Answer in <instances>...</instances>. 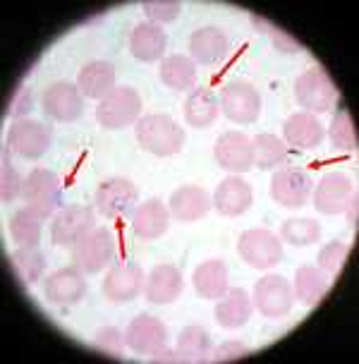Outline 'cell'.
Returning <instances> with one entry per match:
<instances>
[{
  "label": "cell",
  "mask_w": 359,
  "mask_h": 364,
  "mask_svg": "<svg viewBox=\"0 0 359 364\" xmlns=\"http://www.w3.org/2000/svg\"><path fill=\"white\" fill-rule=\"evenodd\" d=\"M252 302L261 316L280 318L290 314V309L295 307V290H292L285 276L269 273V276L259 278L257 285H254Z\"/></svg>",
  "instance_id": "ba28073f"
},
{
  "label": "cell",
  "mask_w": 359,
  "mask_h": 364,
  "mask_svg": "<svg viewBox=\"0 0 359 364\" xmlns=\"http://www.w3.org/2000/svg\"><path fill=\"white\" fill-rule=\"evenodd\" d=\"M280 240L292 247H309L321 240V225L314 218H287L280 225Z\"/></svg>",
  "instance_id": "d590c367"
},
{
  "label": "cell",
  "mask_w": 359,
  "mask_h": 364,
  "mask_svg": "<svg viewBox=\"0 0 359 364\" xmlns=\"http://www.w3.org/2000/svg\"><path fill=\"white\" fill-rule=\"evenodd\" d=\"M22 190H24V178L5 161L3 178H0V197H3L5 204H12L17 197H22Z\"/></svg>",
  "instance_id": "60d3db41"
},
{
  "label": "cell",
  "mask_w": 359,
  "mask_h": 364,
  "mask_svg": "<svg viewBox=\"0 0 359 364\" xmlns=\"http://www.w3.org/2000/svg\"><path fill=\"white\" fill-rule=\"evenodd\" d=\"M218 113H220V103H218V96H215L211 89L194 87L189 91V96L185 101L187 125H192L197 129H206L218 120Z\"/></svg>",
  "instance_id": "83f0119b"
},
{
  "label": "cell",
  "mask_w": 359,
  "mask_h": 364,
  "mask_svg": "<svg viewBox=\"0 0 359 364\" xmlns=\"http://www.w3.org/2000/svg\"><path fill=\"white\" fill-rule=\"evenodd\" d=\"M166 46H168V36L166 31L161 29V24L154 22H141L136 24L129 34V50L136 60L141 63H156L166 55Z\"/></svg>",
  "instance_id": "484cf974"
},
{
  "label": "cell",
  "mask_w": 359,
  "mask_h": 364,
  "mask_svg": "<svg viewBox=\"0 0 359 364\" xmlns=\"http://www.w3.org/2000/svg\"><path fill=\"white\" fill-rule=\"evenodd\" d=\"M213 159L223 171L240 175L252 171L254 166V151H252V139L242 132H223L215 139L213 146Z\"/></svg>",
  "instance_id": "9a60e30c"
},
{
  "label": "cell",
  "mask_w": 359,
  "mask_h": 364,
  "mask_svg": "<svg viewBox=\"0 0 359 364\" xmlns=\"http://www.w3.org/2000/svg\"><path fill=\"white\" fill-rule=\"evenodd\" d=\"M77 89L84 99H106L115 89V68L108 60H91L77 75Z\"/></svg>",
  "instance_id": "d4e9b609"
},
{
  "label": "cell",
  "mask_w": 359,
  "mask_h": 364,
  "mask_svg": "<svg viewBox=\"0 0 359 364\" xmlns=\"http://www.w3.org/2000/svg\"><path fill=\"white\" fill-rule=\"evenodd\" d=\"M328 278H326V273L318 266L304 264L295 271V285H292L295 300L306 304V307H316L328 295Z\"/></svg>",
  "instance_id": "f546056e"
},
{
  "label": "cell",
  "mask_w": 359,
  "mask_h": 364,
  "mask_svg": "<svg viewBox=\"0 0 359 364\" xmlns=\"http://www.w3.org/2000/svg\"><path fill=\"white\" fill-rule=\"evenodd\" d=\"M230 53V38L218 27H201L189 36V55L199 65H218Z\"/></svg>",
  "instance_id": "44dd1931"
},
{
  "label": "cell",
  "mask_w": 359,
  "mask_h": 364,
  "mask_svg": "<svg viewBox=\"0 0 359 364\" xmlns=\"http://www.w3.org/2000/svg\"><path fill=\"white\" fill-rule=\"evenodd\" d=\"M84 295H87V278H84V273L77 266L58 269L43 283V297L50 304H58V307L80 304Z\"/></svg>",
  "instance_id": "e0dca14e"
},
{
  "label": "cell",
  "mask_w": 359,
  "mask_h": 364,
  "mask_svg": "<svg viewBox=\"0 0 359 364\" xmlns=\"http://www.w3.org/2000/svg\"><path fill=\"white\" fill-rule=\"evenodd\" d=\"M357 201V190L345 173H326L318 180L314 190V206L316 211L326 216H338V213H348Z\"/></svg>",
  "instance_id": "9c48e42d"
},
{
  "label": "cell",
  "mask_w": 359,
  "mask_h": 364,
  "mask_svg": "<svg viewBox=\"0 0 359 364\" xmlns=\"http://www.w3.org/2000/svg\"><path fill=\"white\" fill-rule=\"evenodd\" d=\"M180 355V362H208L211 360V353H213V343H211V336L204 326H185L180 331L178 336V346H175Z\"/></svg>",
  "instance_id": "4dcf8cb0"
},
{
  "label": "cell",
  "mask_w": 359,
  "mask_h": 364,
  "mask_svg": "<svg viewBox=\"0 0 359 364\" xmlns=\"http://www.w3.org/2000/svg\"><path fill=\"white\" fill-rule=\"evenodd\" d=\"M261 31H269L271 38H273V43H276V48L278 50H283V53H299V43L295 41V38H290L285 34L283 29H278V27H266V29H261Z\"/></svg>",
  "instance_id": "ee69618b"
},
{
  "label": "cell",
  "mask_w": 359,
  "mask_h": 364,
  "mask_svg": "<svg viewBox=\"0 0 359 364\" xmlns=\"http://www.w3.org/2000/svg\"><path fill=\"white\" fill-rule=\"evenodd\" d=\"M41 108L55 122H77L84 113V96L80 94L77 84L53 82L43 91Z\"/></svg>",
  "instance_id": "5bb4252c"
},
{
  "label": "cell",
  "mask_w": 359,
  "mask_h": 364,
  "mask_svg": "<svg viewBox=\"0 0 359 364\" xmlns=\"http://www.w3.org/2000/svg\"><path fill=\"white\" fill-rule=\"evenodd\" d=\"M295 99L306 113H328L338 99V89L323 68H309L295 80Z\"/></svg>",
  "instance_id": "277c9868"
},
{
  "label": "cell",
  "mask_w": 359,
  "mask_h": 364,
  "mask_svg": "<svg viewBox=\"0 0 359 364\" xmlns=\"http://www.w3.org/2000/svg\"><path fill=\"white\" fill-rule=\"evenodd\" d=\"M141 118V96L132 87H115L96 106V120L103 129H125Z\"/></svg>",
  "instance_id": "7a4b0ae2"
},
{
  "label": "cell",
  "mask_w": 359,
  "mask_h": 364,
  "mask_svg": "<svg viewBox=\"0 0 359 364\" xmlns=\"http://www.w3.org/2000/svg\"><path fill=\"white\" fill-rule=\"evenodd\" d=\"M156 362H180V355L178 350H168V348H161L159 353L154 355Z\"/></svg>",
  "instance_id": "f6af8a7d"
},
{
  "label": "cell",
  "mask_w": 359,
  "mask_h": 364,
  "mask_svg": "<svg viewBox=\"0 0 359 364\" xmlns=\"http://www.w3.org/2000/svg\"><path fill=\"white\" fill-rule=\"evenodd\" d=\"M185 281L178 266L173 264H159L154 266L151 273L144 283V295L151 304H173L182 295Z\"/></svg>",
  "instance_id": "ffe728a7"
},
{
  "label": "cell",
  "mask_w": 359,
  "mask_h": 364,
  "mask_svg": "<svg viewBox=\"0 0 359 364\" xmlns=\"http://www.w3.org/2000/svg\"><path fill=\"white\" fill-rule=\"evenodd\" d=\"M41 230H43V218H38L27 206L19 209L10 220V237L19 247H38L41 245Z\"/></svg>",
  "instance_id": "e575fe53"
},
{
  "label": "cell",
  "mask_w": 359,
  "mask_h": 364,
  "mask_svg": "<svg viewBox=\"0 0 359 364\" xmlns=\"http://www.w3.org/2000/svg\"><path fill=\"white\" fill-rule=\"evenodd\" d=\"M10 264L15 276L24 285L36 283L45 273V257L38 252V247H19L10 255Z\"/></svg>",
  "instance_id": "836d02e7"
},
{
  "label": "cell",
  "mask_w": 359,
  "mask_h": 364,
  "mask_svg": "<svg viewBox=\"0 0 359 364\" xmlns=\"http://www.w3.org/2000/svg\"><path fill=\"white\" fill-rule=\"evenodd\" d=\"M31 108H34V94H31L29 87H19L8 101V115L15 120H22L31 113Z\"/></svg>",
  "instance_id": "b9f144b4"
},
{
  "label": "cell",
  "mask_w": 359,
  "mask_h": 364,
  "mask_svg": "<svg viewBox=\"0 0 359 364\" xmlns=\"http://www.w3.org/2000/svg\"><path fill=\"white\" fill-rule=\"evenodd\" d=\"M252 311H254V302H252L250 292L245 288H232L218 300L213 316H215V321H218V326L232 331V328L245 326L252 318Z\"/></svg>",
  "instance_id": "4316f807"
},
{
  "label": "cell",
  "mask_w": 359,
  "mask_h": 364,
  "mask_svg": "<svg viewBox=\"0 0 359 364\" xmlns=\"http://www.w3.org/2000/svg\"><path fill=\"white\" fill-rule=\"evenodd\" d=\"M96 228V213L91 206L70 204L55 213L50 225V240L58 247H75Z\"/></svg>",
  "instance_id": "30bf717a"
},
{
  "label": "cell",
  "mask_w": 359,
  "mask_h": 364,
  "mask_svg": "<svg viewBox=\"0 0 359 364\" xmlns=\"http://www.w3.org/2000/svg\"><path fill=\"white\" fill-rule=\"evenodd\" d=\"M144 283H146V276H144L141 266H136L132 262L117 264L108 271V276L103 278L101 292H103V297H108V300L115 304L132 302L144 290Z\"/></svg>",
  "instance_id": "ac0fdd59"
},
{
  "label": "cell",
  "mask_w": 359,
  "mask_h": 364,
  "mask_svg": "<svg viewBox=\"0 0 359 364\" xmlns=\"http://www.w3.org/2000/svg\"><path fill=\"white\" fill-rule=\"evenodd\" d=\"M220 110L225 118L237 125H252L261 115V94L245 80H232L220 89Z\"/></svg>",
  "instance_id": "52a82bcc"
},
{
  "label": "cell",
  "mask_w": 359,
  "mask_h": 364,
  "mask_svg": "<svg viewBox=\"0 0 359 364\" xmlns=\"http://www.w3.org/2000/svg\"><path fill=\"white\" fill-rule=\"evenodd\" d=\"M161 82L173 91H192L197 84V63L187 55H168L161 63Z\"/></svg>",
  "instance_id": "1f68e13d"
},
{
  "label": "cell",
  "mask_w": 359,
  "mask_h": 364,
  "mask_svg": "<svg viewBox=\"0 0 359 364\" xmlns=\"http://www.w3.org/2000/svg\"><path fill=\"white\" fill-rule=\"evenodd\" d=\"M146 17L151 19L154 24H168V22H175L182 12V5L178 0H146L141 5Z\"/></svg>",
  "instance_id": "ab89813d"
},
{
  "label": "cell",
  "mask_w": 359,
  "mask_h": 364,
  "mask_svg": "<svg viewBox=\"0 0 359 364\" xmlns=\"http://www.w3.org/2000/svg\"><path fill=\"white\" fill-rule=\"evenodd\" d=\"M22 199L27 201V209L34 211L38 218L53 216V211L63 201V185L60 178L53 171L45 168H34L27 178H24Z\"/></svg>",
  "instance_id": "3957f363"
},
{
  "label": "cell",
  "mask_w": 359,
  "mask_h": 364,
  "mask_svg": "<svg viewBox=\"0 0 359 364\" xmlns=\"http://www.w3.org/2000/svg\"><path fill=\"white\" fill-rule=\"evenodd\" d=\"M283 136L290 146L306 149V151H309V149H318L323 144L326 129H323L321 122L316 120L314 113H306V110H302V113H295L285 120Z\"/></svg>",
  "instance_id": "cb8c5ba5"
},
{
  "label": "cell",
  "mask_w": 359,
  "mask_h": 364,
  "mask_svg": "<svg viewBox=\"0 0 359 364\" xmlns=\"http://www.w3.org/2000/svg\"><path fill=\"white\" fill-rule=\"evenodd\" d=\"M192 285L199 297L218 302L220 297L230 290L227 288V266L220 262V259H208V262L199 264L197 269H194Z\"/></svg>",
  "instance_id": "f1b7e54d"
},
{
  "label": "cell",
  "mask_w": 359,
  "mask_h": 364,
  "mask_svg": "<svg viewBox=\"0 0 359 364\" xmlns=\"http://www.w3.org/2000/svg\"><path fill=\"white\" fill-rule=\"evenodd\" d=\"M247 355H250V348H247L242 341H225V343H220L218 348H213L211 362H215V364L235 362V360H242Z\"/></svg>",
  "instance_id": "7bdbcfd3"
},
{
  "label": "cell",
  "mask_w": 359,
  "mask_h": 364,
  "mask_svg": "<svg viewBox=\"0 0 359 364\" xmlns=\"http://www.w3.org/2000/svg\"><path fill=\"white\" fill-rule=\"evenodd\" d=\"M136 141L144 151L154 154V156H175L185 149V129L168 115L151 113V115H141L134 125Z\"/></svg>",
  "instance_id": "6da1fadb"
},
{
  "label": "cell",
  "mask_w": 359,
  "mask_h": 364,
  "mask_svg": "<svg viewBox=\"0 0 359 364\" xmlns=\"http://www.w3.org/2000/svg\"><path fill=\"white\" fill-rule=\"evenodd\" d=\"M211 204H213V199L208 197L206 190H201L197 185H185V187H178V190L171 194L168 211H171V216L175 220L194 223V220L206 216Z\"/></svg>",
  "instance_id": "7402d4cb"
},
{
  "label": "cell",
  "mask_w": 359,
  "mask_h": 364,
  "mask_svg": "<svg viewBox=\"0 0 359 364\" xmlns=\"http://www.w3.org/2000/svg\"><path fill=\"white\" fill-rule=\"evenodd\" d=\"M252 151H254V164H257V168H261V171H276V168L287 164L285 141L278 139V136L271 132L254 136Z\"/></svg>",
  "instance_id": "d6a6232c"
},
{
  "label": "cell",
  "mask_w": 359,
  "mask_h": 364,
  "mask_svg": "<svg viewBox=\"0 0 359 364\" xmlns=\"http://www.w3.org/2000/svg\"><path fill=\"white\" fill-rule=\"evenodd\" d=\"M314 192V180L302 168H280L271 180V199L285 209H302Z\"/></svg>",
  "instance_id": "4fadbf2b"
},
{
  "label": "cell",
  "mask_w": 359,
  "mask_h": 364,
  "mask_svg": "<svg viewBox=\"0 0 359 364\" xmlns=\"http://www.w3.org/2000/svg\"><path fill=\"white\" fill-rule=\"evenodd\" d=\"M136 199H139V192H136L134 182L115 175L96 187L94 206L103 218H122L132 211Z\"/></svg>",
  "instance_id": "7c38bea8"
},
{
  "label": "cell",
  "mask_w": 359,
  "mask_h": 364,
  "mask_svg": "<svg viewBox=\"0 0 359 364\" xmlns=\"http://www.w3.org/2000/svg\"><path fill=\"white\" fill-rule=\"evenodd\" d=\"M237 252L252 269L266 271L283 262V240L266 228H252L245 230L237 240Z\"/></svg>",
  "instance_id": "8992f818"
},
{
  "label": "cell",
  "mask_w": 359,
  "mask_h": 364,
  "mask_svg": "<svg viewBox=\"0 0 359 364\" xmlns=\"http://www.w3.org/2000/svg\"><path fill=\"white\" fill-rule=\"evenodd\" d=\"M254 201V190L247 180H242L240 175H230L223 182H218L213 192V206L220 216H242L250 209Z\"/></svg>",
  "instance_id": "d6986e66"
},
{
  "label": "cell",
  "mask_w": 359,
  "mask_h": 364,
  "mask_svg": "<svg viewBox=\"0 0 359 364\" xmlns=\"http://www.w3.org/2000/svg\"><path fill=\"white\" fill-rule=\"evenodd\" d=\"M50 144H53V132L43 122L22 118L10 125L8 149L15 151L17 156H22V159H31V161L41 159L50 149Z\"/></svg>",
  "instance_id": "8fae6325"
},
{
  "label": "cell",
  "mask_w": 359,
  "mask_h": 364,
  "mask_svg": "<svg viewBox=\"0 0 359 364\" xmlns=\"http://www.w3.org/2000/svg\"><path fill=\"white\" fill-rule=\"evenodd\" d=\"M132 232L139 240H156L171 225V211L159 199H149L132 211Z\"/></svg>",
  "instance_id": "603a6c76"
},
{
  "label": "cell",
  "mask_w": 359,
  "mask_h": 364,
  "mask_svg": "<svg viewBox=\"0 0 359 364\" xmlns=\"http://www.w3.org/2000/svg\"><path fill=\"white\" fill-rule=\"evenodd\" d=\"M328 136L331 144L341 151H357V129H355V120L348 110H338V115L333 118L331 127H328Z\"/></svg>",
  "instance_id": "8d00e7d4"
},
{
  "label": "cell",
  "mask_w": 359,
  "mask_h": 364,
  "mask_svg": "<svg viewBox=\"0 0 359 364\" xmlns=\"http://www.w3.org/2000/svg\"><path fill=\"white\" fill-rule=\"evenodd\" d=\"M125 343L134 355H156L168 346V328L161 318L151 314H139L127 323Z\"/></svg>",
  "instance_id": "2e32d148"
},
{
  "label": "cell",
  "mask_w": 359,
  "mask_h": 364,
  "mask_svg": "<svg viewBox=\"0 0 359 364\" xmlns=\"http://www.w3.org/2000/svg\"><path fill=\"white\" fill-rule=\"evenodd\" d=\"M348 255H350V245L333 240V242L323 245L321 252H318V257H316L318 269L323 273H331V276H338V273L343 271L345 262H348Z\"/></svg>",
  "instance_id": "74e56055"
},
{
  "label": "cell",
  "mask_w": 359,
  "mask_h": 364,
  "mask_svg": "<svg viewBox=\"0 0 359 364\" xmlns=\"http://www.w3.org/2000/svg\"><path fill=\"white\" fill-rule=\"evenodd\" d=\"M115 235L108 228H94L72 247V264L82 273H99L115 259Z\"/></svg>",
  "instance_id": "5b68a950"
},
{
  "label": "cell",
  "mask_w": 359,
  "mask_h": 364,
  "mask_svg": "<svg viewBox=\"0 0 359 364\" xmlns=\"http://www.w3.org/2000/svg\"><path fill=\"white\" fill-rule=\"evenodd\" d=\"M94 348L101 350L103 355H110V357H120L122 350L127 348L125 343V333L115 326H103L96 331L94 336Z\"/></svg>",
  "instance_id": "f35d334b"
}]
</instances>
